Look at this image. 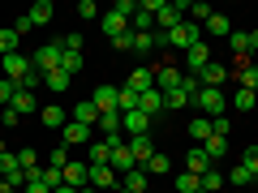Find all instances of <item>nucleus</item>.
Segmentation results:
<instances>
[{
	"label": "nucleus",
	"instance_id": "f257e3e1",
	"mask_svg": "<svg viewBox=\"0 0 258 193\" xmlns=\"http://www.w3.org/2000/svg\"><path fill=\"white\" fill-rule=\"evenodd\" d=\"M198 22H189L185 18L181 26H172V30H155V47H189V43H198Z\"/></svg>",
	"mask_w": 258,
	"mask_h": 193
},
{
	"label": "nucleus",
	"instance_id": "f03ea898",
	"mask_svg": "<svg viewBox=\"0 0 258 193\" xmlns=\"http://www.w3.org/2000/svg\"><path fill=\"white\" fill-rule=\"evenodd\" d=\"M194 108L203 112V116H224V112H228V99H224V90H211V86H203V90L194 94Z\"/></svg>",
	"mask_w": 258,
	"mask_h": 193
},
{
	"label": "nucleus",
	"instance_id": "7ed1b4c3",
	"mask_svg": "<svg viewBox=\"0 0 258 193\" xmlns=\"http://www.w3.org/2000/svg\"><path fill=\"white\" fill-rule=\"evenodd\" d=\"M60 56H64V43H43V47H35V56H30V69L52 73V69H60Z\"/></svg>",
	"mask_w": 258,
	"mask_h": 193
},
{
	"label": "nucleus",
	"instance_id": "20e7f679",
	"mask_svg": "<svg viewBox=\"0 0 258 193\" xmlns=\"http://www.w3.org/2000/svg\"><path fill=\"white\" fill-rule=\"evenodd\" d=\"M120 133H125V138H142V133H151V116L147 112H120Z\"/></svg>",
	"mask_w": 258,
	"mask_h": 193
},
{
	"label": "nucleus",
	"instance_id": "39448f33",
	"mask_svg": "<svg viewBox=\"0 0 258 193\" xmlns=\"http://www.w3.org/2000/svg\"><path fill=\"white\" fill-rule=\"evenodd\" d=\"M207 64H211V47H207L203 39H198V43H189V47H185V69H189L194 77L203 73Z\"/></svg>",
	"mask_w": 258,
	"mask_h": 193
},
{
	"label": "nucleus",
	"instance_id": "423d86ee",
	"mask_svg": "<svg viewBox=\"0 0 258 193\" xmlns=\"http://www.w3.org/2000/svg\"><path fill=\"white\" fill-rule=\"evenodd\" d=\"M129 155H134V163L147 167L151 155H155V142H151V133H142V138H129Z\"/></svg>",
	"mask_w": 258,
	"mask_h": 193
},
{
	"label": "nucleus",
	"instance_id": "0eeeda50",
	"mask_svg": "<svg viewBox=\"0 0 258 193\" xmlns=\"http://www.w3.org/2000/svg\"><path fill=\"white\" fill-rule=\"evenodd\" d=\"M181 69H172V64H159V69H155V90L159 94H168V90H176V86H181Z\"/></svg>",
	"mask_w": 258,
	"mask_h": 193
},
{
	"label": "nucleus",
	"instance_id": "6e6552de",
	"mask_svg": "<svg viewBox=\"0 0 258 193\" xmlns=\"http://www.w3.org/2000/svg\"><path fill=\"white\" fill-rule=\"evenodd\" d=\"M60 142L64 146H91V129L78 125V120H69V125L60 129Z\"/></svg>",
	"mask_w": 258,
	"mask_h": 193
},
{
	"label": "nucleus",
	"instance_id": "1a4fd4ad",
	"mask_svg": "<svg viewBox=\"0 0 258 193\" xmlns=\"http://www.w3.org/2000/svg\"><path fill=\"white\" fill-rule=\"evenodd\" d=\"M86 167H91V163H86ZM91 184H95V189H99V193H116L120 176L112 172V167H91Z\"/></svg>",
	"mask_w": 258,
	"mask_h": 193
},
{
	"label": "nucleus",
	"instance_id": "9d476101",
	"mask_svg": "<svg viewBox=\"0 0 258 193\" xmlns=\"http://www.w3.org/2000/svg\"><path fill=\"white\" fill-rule=\"evenodd\" d=\"M116 94H120V86H95V108H99V116H108V112H116Z\"/></svg>",
	"mask_w": 258,
	"mask_h": 193
},
{
	"label": "nucleus",
	"instance_id": "9b49d317",
	"mask_svg": "<svg viewBox=\"0 0 258 193\" xmlns=\"http://www.w3.org/2000/svg\"><path fill=\"white\" fill-rule=\"evenodd\" d=\"M86 163H91V167H108V163H112V146H108L103 138H99V142L91 138V146H86Z\"/></svg>",
	"mask_w": 258,
	"mask_h": 193
},
{
	"label": "nucleus",
	"instance_id": "f8f14e48",
	"mask_svg": "<svg viewBox=\"0 0 258 193\" xmlns=\"http://www.w3.org/2000/svg\"><path fill=\"white\" fill-rule=\"evenodd\" d=\"M30 73V60L22 52H13V56H5V77H9V82H22V77Z\"/></svg>",
	"mask_w": 258,
	"mask_h": 193
},
{
	"label": "nucleus",
	"instance_id": "ddd939ff",
	"mask_svg": "<svg viewBox=\"0 0 258 193\" xmlns=\"http://www.w3.org/2000/svg\"><path fill=\"white\" fill-rule=\"evenodd\" d=\"M64 184H74V189H86V184H91V167L86 163H64Z\"/></svg>",
	"mask_w": 258,
	"mask_h": 193
},
{
	"label": "nucleus",
	"instance_id": "4468645a",
	"mask_svg": "<svg viewBox=\"0 0 258 193\" xmlns=\"http://www.w3.org/2000/svg\"><path fill=\"white\" fill-rule=\"evenodd\" d=\"M185 172H189V176H203V172H211V159H207V150H203V146H194L189 155H185Z\"/></svg>",
	"mask_w": 258,
	"mask_h": 193
},
{
	"label": "nucleus",
	"instance_id": "2eb2a0df",
	"mask_svg": "<svg viewBox=\"0 0 258 193\" xmlns=\"http://www.w3.org/2000/svg\"><path fill=\"white\" fill-rule=\"evenodd\" d=\"M198 82L211 86V90H224V82H228V69H224V64H207L203 73H198Z\"/></svg>",
	"mask_w": 258,
	"mask_h": 193
},
{
	"label": "nucleus",
	"instance_id": "dca6fc26",
	"mask_svg": "<svg viewBox=\"0 0 258 193\" xmlns=\"http://www.w3.org/2000/svg\"><path fill=\"white\" fill-rule=\"evenodd\" d=\"M125 86H129L134 94H147V90H155V73H151V69H134Z\"/></svg>",
	"mask_w": 258,
	"mask_h": 193
},
{
	"label": "nucleus",
	"instance_id": "f3484780",
	"mask_svg": "<svg viewBox=\"0 0 258 193\" xmlns=\"http://www.w3.org/2000/svg\"><path fill=\"white\" fill-rule=\"evenodd\" d=\"M69 120H78V125H86V129H91V125H99V108H95L91 99H82L74 112H69Z\"/></svg>",
	"mask_w": 258,
	"mask_h": 193
},
{
	"label": "nucleus",
	"instance_id": "a211bd4d",
	"mask_svg": "<svg viewBox=\"0 0 258 193\" xmlns=\"http://www.w3.org/2000/svg\"><path fill=\"white\" fill-rule=\"evenodd\" d=\"M108 167H112L116 176H125V172H134V167H138V163H134V155H129V142L112 150V163H108Z\"/></svg>",
	"mask_w": 258,
	"mask_h": 193
},
{
	"label": "nucleus",
	"instance_id": "6ab92c4d",
	"mask_svg": "<svg viewBox=\"0 0 258 193\" xmlns=\"http://www.w3.org/2000/svg\"><path fill=\"white\" fill-rule=\"evenodd\" d=\"M39 120L47 129H64L69 125V112H60V103H52V108H39Z\"/></svg>",
	"mask_w": 258,
	"mask_h": 193
},
{
	"label": "nucleus",
	"instance_id": "aec40b11",
	"mask_svg": "<svg viewBox=\"0 0 258 193\" xmlns=\"http://www.w3.org/2000/svg\"><path fill=\"white\" fill-rule=\"evenodd\" d=\"M103 35H108V39L129 35V18H120V13H103Z\"/></svg>",
	"mask_w": 258,
	"mask_h": 193
},
{
	"label": "nucleus",
	"instance_id": "412c9836",
	"mask_svg": "<svg viewBox=\"0 0 258 193\" xmlns=\"http://www.w3.org/2000/svg\"><path fill=\"white\" fill-rule=\"evenodd\" d=\"M138 112H147V116L155 120L159 112H164V94H159V90H147V94H138Z\"/></svg>",
	"mask_w": 258,
	"mask_h": 193
},
{
	"label": "nucleus",
	"instance_id": "4be33fe9",
	"mask_svg": "<svg viewBox=\"0 0 258 193\" xmlns=\"http://www.w3.org/2000/svg\"><path fill=\"white\" fill-rule=\"evenodd\" d=\"M203 26H207V35H215V39L232 35V22H228V13H211V18H207Z\"/></svg>",
	"mask_w": 258,
	"mask_h": 193
},
{
	"label": "nucleus",
	"instance_id": "5701e85b",
	"mask_svg": "<svg viewBox=\"0 0 258 193\" xmlns=\"http://www.w3.org/2000/svg\"><path fill=\"white\" fill-rule=\"evenodd\" d=\"M26 18H30V26H47L52 22V0H35Z\"/></svg>",
	"mask_w": 258,
	"mask_h": 193
},
{
	"label": "nucleus",
	"instance_id": "b1692460",
	"mask_svg": "<svg viewBox=\"0 0 258 193\" xmlns=\"http://www.w3.org/2000/svg\"><path fill=\"white\" fill-rule=\"evenodd\" d=\"M43 86H47V90H56V94H60V90H69V86H74V77L64 73V69H52V73H43Z\"/></svg>",
	"mask_w": 258,
	"mask_h": 193
},
{
	"label": "nucleus",
	"instance_id": "393cba45",
	"mask_svg": "<svg viewBox=\"0 0 258 193\" xmlns=\"http://www.w3.org/2000/svg\"><path fill=\"white\" fill-rule=\"evenodd\" d=\"M13 112H18V116H30V112H39V103H35V94L30 90H18L13 94V103H9Z\"/></svg>",
	"mask_w": 258,
	"mask_h": 193
},
{
	"label": "nucleus",
	"instance_id": "a878e982",
	"mask_svg": "<svg viewBox=\"0 0 258 193\" xmlns=\"http://www.w3.org/2000/svg\"><path fill=\"white\" fill-rule=\"evenodd\" d=\"M18 47H22V35H18V30H0V60H5V56H13V52H18Z\"/></svg>",
	"mask_w": 258,
	"mask_h": 193
},
{
	"label": "nucleus",
	"instance_id": "bb28decb",
	"mask_svg": "<svg viewBox=\"0 0 258 193\" xmlns=\"http://www.w3.org/2000/svg\"><path fill=\"white\" fill-rule=\"evenodd\" d=\"M232 82H237L241 90H258V69H254V64H245V69L232 73Z\"/></svg>",
	"mask_w": 258,
	"mask_h": 193
},
{
	"label": "nucleus",
	"instance_id": "cd10ccee",
	"mask_svg": "<svg viewBox=\"0 0 258 193\" xmlns=\"http://www.w3.org/2000/svg\"><path fill=\"white\" fill-rule=\"evenodd\" d=\"M168 172H172V159H168L164 150H155L151 163H147V176H168Z\"/></svg>",
	"mask_w": 258,
	"mask_h": 193
},
{
	"label": "nucleus",
	"instance_id": "c85d7f7f",
	"mask_svg": "<svg viewBox=\"0 0 258 193\" xmlns=\"http://www.w3.org/2000/svg\"><path fill=\"white\" fill-rule=\"evenodd\" d=\"M189 138L203 146V142L211 138V120H207V116H194V120H189Z\"/></svg>",
	"mask_w": 258,
	"mask_h": 193
},
{
	"label": "nucleus",
	"instance_id": "c756f323",
	"mask_svg": "<svg viewBox=\"0 0 258 193\" xmlns=\"http://www.w3.org/2000/svg\"><path fill=\"white\" fill-rule=\"evenodd\" d=\"M82 52H69V47H64V56H60V69H64V73H69V77H74V73H82Z\"/></svg>",
	"mask_w": 258,
	"mask_h": 193
},
{
	"label": "nucleus",
	"instance_id": "7c9ffc66",
	"mask_svg": "<svg viewBox=\"0 0 258 193\" xmlns=\"http://www.w3.org/2000/svg\"><path fill=\"white\" fill-rule=\"evenodd\" d=\"M172 189H176V193H203V184H198V176L181 172V176H176V180H172Z\"/></svg>",
	"mask_w": 258,
	"mask_h": 193
},
{
	"label": "nucleus",
	"instance_id": "2f4dec72",
	"mask_svg": "<svg viewBox=\"0 0 258 193\" xmlns=\"http://www.w3.org/2000/svg\"><path fill=\"white\" fill-rule=\"evenodd\" d=\"M198 184H203V193H215V189L224 184V172H220V167H211V172L198 176Z\"/></svg>",
	"mask_w": 258,
	"mask_h": 193
},
{
	"label": "nucleus",
	"instance_id": "473e14b6",
	"mask_svg": "<svg viewBox=\"0 0 258 193\" xmlns=\"http://www.w3.org/2000/svg\"><path fill=\"white\" fill-rule=\"evenodd\" d=\"M203 150H207V159L215 163V159H220L224 150H228V138H207V142H203Z\"/></svg>",
	"mask_w": 258,
	"mask_h": 193
},
{
	"label": "nucleus",
	"instance_id": "72a5a7b5",
	"mask_svg": "<svg viewBox=\"0 0 258 193\" xmlns=\"http://www.w3.org/2000/svg\"><path fill=\"white\" fill-rule=\"evenodd\" d=\"M138 108V94L129 90V86H120V94H116V112H134Z\"/></svg>",
	"mask_w": 258,
	"mask_h": 193
},
{
	"label": "nucleus",
	"instance_id": "f704fd0d",
	"mask_svg": "<svg viewBox=\"0 0 258 193\" xmlns=\"http://www.w3.org/2000/svg\"><path fill=\"white\" fill-rule=\"evenodd\" d=\"M164 108H172V112H176V108H189V94L176 86V90H168V94H164Z\"/></svg>",
	"mask_w": 258,
	"mask_h": 193
},
{
	"label": "nucleus",
	"instance_id": "c9c22d12",
	"mask_svg": "<svg viewBox=\"0 0 258 193\" xmlns=\"http://www.w3.org/2000/svg\"><path fill=\"white\" fill-rule=\"evenodd\" d=\"M232 108L249 112V108H254V90H241V86H237V90H232Z\"/></svg>",
	"mask_w": 258,
	"mask_h": 193
},
{
	"label": "nucleus",
	"instance_id": "e433bc0d",
	"mask_svg": "<svg viewBox=\"0 0 258 193\" xmlns=\"http://www.w3.org/2000/svg\"><path fill=\"white\" fill-rule=\"evenodd\" d=\"M64 163H69V150H64V142H60L56 150H47V167H60L64 172Z\"/></svg>",
	"mask_w": 258,
	"mask_h": 193
},
{
	"label": "nucleus",
	"instance_id": "4c0bfd02",
	"mask_svg": "<svg viewBox=\"0 0 258 193\" xmlns=\"http://www.w3.org/2000/svg\"><path fill=\"white\" fill-rule=\"evenodd\" d=\"M99 129H103V138H108V133H120V112H108V116H99Z\"/></svg>",
	"mask_w": 258,
	"mask_h": 193
},
{
	"label": "nucleus",
	"instance_id": "58836bf2",
	"mask_svg": "<svg viewBox=\"0 0 258 193\" xmlns=\"http://www.w3.org/2000/svg\"><path fill=\"white\" fill-rule=\"evenodd\" d=\"M232 52H237V56H249V35H245V30H232Z\"/></svg>",
	"mask_w": 258,
	"mask_h": 193
},
{
	"label": "nucleus",
	"instance_id": "ea45409f",
	"mask_svg": "<svg viewBox=\"0 0 258 193\" xmlns=\"http://www.w3.org/2000/svg\"><path fill=\"white\" fill-rule=\"evenodd\" d=\"M43 184H47V189H60V184H64V176H60V167H43Z\"/></svg>",
	"mask_w": 258,
	"mask_h": 193
},
{
	"label": "nucleus",
	"instance_id": "a19ab883",
	"mask_svg": "<svg viewBox=\"0 0 258 193\" xmlns=\"http://www.w3.org/2000/svg\"><path fill=\"white\" fill-rule=\"evenodd\" d=\"M18 163H22V172H30V167H39V155H35L30 146H22V150H18Z\"/></svg>",
	"mask_w": 258,
	"mask_h": 193
},
{
	"label": "nucleus",
	"instance_id": "79ce46f5",
	"mask_svg": "<svg viewBox=\"0 0 258 193\" xmlns=\"http://www.w3.org/2000/svg\"><path fill=\"white\" fill-rule=\"evenodd\" d=\"M134 52H155V30L151 35H134Z\"/></svg>",
	"mask_w": 258,
	"mask_h": 193
},
{
	"label": "nucleus",
	"instance_id": "37998d69",
	"mask_svg": "<svg viewBox=\"0 0 258 193\" xmlns=\"http://www.w3.org/2000/svg\"><path fill=\"white\" fill-rule=\"evenodd\" d=\"M228 129H232L228 116H215V120H211V138H228Z\"/></svg>",
	"mask_w": 258,
	"mask_h": 193
},
{
	"label": "nucleus",
	"instance_id": "c03bdc74",
	"mask_svg": "<svg viewBox=\"0 0 258 193\" xmlns=\"http://www.w3.org/2000/svg\"><path fill=\"white\" fill-rule=\"evenodd\" d=\"M112 13H120V18H134V13H138V0H116V5H112Z\"/></svg>",
	"mask_w": 258,
	"mask_h": 193
},
{
	"label": "nucleus",
	"instance_id": "a18cd8bd",
	"mask_svg": "<svg viewBox=\"0 0 258 193\" xmlns=\"http://www.w3.org/2000/svg\"><path fill=\"white\" fill-rule=\"evenodd\" d=\"M13 94H18V82H9V77H5V82H0V103L9 108V103H13Z\"/></svg>",
	"mask_w": 258,
	"mask_h": 193
},
{
	"label": "nucleus",
	"instance_id": "49530a36",
	"mask_svg": "<svg viewBox=\"0 0 258 193\" xmlns=\"http://www.w3.org/2000/svg\"><path fill=\"white\" fill-rule=\"evenodd\" d=\"M211 5H189V22H207V18H211Z\"/></svg>",
	"mask_w": 258,
	"mask_h": 193
},
{
	"label": "nucleus",
	"instance_id": "de8ad7c7",
	"mask_svg": "<svg viewBox=\"0 0 258 193\" xmlns=\"http://www.w3.org/2000/svg\"><path fill=\"white\" fill-rule=\"evenodd\" d=\"M249 180H254V172H249L245 163H237V167H232V184H249Z\"/></svg>",
	"mask_w": 258,
	"mask_h": 193
},
{
	"label": "nucleus",
	"instance_id": "09e8293b",
	"mask_svg": "<svg viewBox=\"0 0 258 193\" xmlns=\"http://www.w3.org/2000/svg\"><path fill=\"white\" fill-rule=\"evenodd\" d=\"M112 47H116V52H134V30L120 35V39H112Z\"/></svg>",
	"mask_w": 258,
	"mask_h": 193
},
{
	"label": "nucleus",
	"instance_id": "8fccbe9b",
	"mask_svg": "<svg viewBox=\"0 0 258 193\" xmlns=\"http://www.w3.org/2000/svg\"><path fill=\"white\" fill-rule=\"evenodd\" d=\"M241 163H245V167H249V172H254V176H258V146H249V150H245V159H241Z\"/></svg>",
	"mask_w": 258,
	"mask_h": 193
},
{
	"label": "nucleus",
	"instance_id": "3c124183",
	"mask_svg": "<svg viewBox=\"0 0 258 193\" xmlns=\"http://www.w3.org/2000/svg\"><path fill=\"white\" fill-rule=\"evenodd\" d=\"M95 13H99V9H95V0H82V5H78V18H95Z\"/></svg>",
	"mask_w": 258,
	"mask_h": 193
},
{
	"label": "nucleus",
	"instance_id": "603ef678",
	"mask_svg": "<svg viewBox=\"0 0 258 193\" xmlns=\"http://www.w3.org/2000/svg\"><path fill=\"white\" fill-rule=\"evenodd\" d=\"M13 30H18V35H30V30H35V26H30V18H26V13H22V18L13 22Z\"/></svg>",
	"mask_w": 258,
	"mask_h": 193
},
{
	"label": "nucleus",
	"instance_id": "864d4df0",
	"mask_svg": "<svg viewBox=\"0 0 258 193\" xmlns=\"http://www.w3.org/2000/svg\"><path fill=\"white\" fill-rule=\"evenodd\" d=\"M249 52H258V30H249Z\"/></svg>",
	"mask_w": 258,
	"mask_h": 193
},
{
	"label": "nucleus",
	"instance_id": "5fc2aeb1",
	"mask_svg": "<svg viewBox=\"0 0 258 193\" xmlns=\"http://www.w3.org/2000/svg\"><path fill=\"white\" fill-rule=\"evenodd\" d=\"M0 193H18V189H13V184H9V180H0Z\"/></svg>",
	"mask_w": 258,
	"mask_h": 193
},
{
	"label": "nucleus",
	"instance_id": "6e6d98bb",
	"mask_svg": "<svg viewBox=\"0 0 258 193\" xmlns=\"http://www.w3.org/2000/svg\"><path fill=\"white\" fill-rule=\"evenodd\" d=\"M56 193H82V189H74V184H60V189H56Z\"/></svg>",
	"mask_w": 258,
	"mask_h": 193
},
{
	"label": "nucleus",
	"instance_id": "4d7b16f0",
	"mask_svg": "<svg viewBox=\"0 0 258 193\" xmlns=\"http://www.w3.org/2000/svg\"><path fill=\"white\" fill-rule=\"evenodd\" d=\"M241 193H249V189H241Z\"/></svg>",
	"mask_w": 258,
	"mask_h": 193
},
{
	"label": "nucleus",
	"instance_id": "13d9d810",
	"mask_svg": "<svg viewBox=\"0 0 258 193\" xmlns=\"http://www.w3.org/2000/svg\"><path fill=\"white\" fill-rule=\"evenodd\" d=\"M147 193H151V189H147Z\"/></svg>",
	"mask_w": 258,
	"mask_h": 193
}]
</instances>
